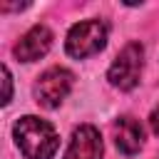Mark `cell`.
I'll return each instance as SVG.
<instances>
[{"mask_svg": "<svg viewBox=\"0 0 159 159\" xmlns=\"http://www.w3.org/2000/svg\"><path fill=\"white\" fill-rule=\"evenodd\" d=\"M65 159H102V137L92 124H82L72 132Z\"/></svg>", "mask_w": 159, "mask_h": 159, "instance_id": "cell-5", "label": "cell"}, {"mask_svg": "<svg viewBox=\"0 0 159 159\" xmlns=\"http://www.w3.org/2000/svg\"><path fill=\"white\" fill-rule=\"evenodd\" d=\"M109 37V27L104 20H82L77 25H72V30L67 32V55L84 60L89 55H97Z\"/></svg>", "mask_w": 159, "mask_h": 159, "instance_id": "cell-2", "label": "cell"}, {"mask_svg": "<svg viewBox=\"0 0 159 159\" xmlns=\"http://www.w3.org/2000/svg\"><path fill=\"white\" fill-rule=\"evenodd\" d=\"M149 124H152V129H154V134L159 137V107L152 112V117H149Z\"/></svg>", "mask_w": 159, "mask_h": 159, "instance_id": "cell-9", "label": "cell"}, {"mask_svg": "<svg viewBox=\"0 0 159 159\" xmlns=\"http://www.w3.org/2000/svg\"><path fill=\"white\" fill-rule=\"evenodd\" d=\"M52 47V32L45 27V25H35L30 27L20 42L15 45V57L22 60V62H35L40 60L42 55H47V50Z\"/></svg>", "mask_w": 159, "mask_h": 159, "instance_id": "cell-6", "label": "cell"}, {"mask_svg": "<svg viewBox=\"0 0 159 159\" xmlns=\"http://www.w3.org/2000/svg\"><path fill=\"white\" fill-rule=\"evenodd\" d=\"M72 82H75V75L65 67H50L47 72L40 75L37 84H35V97H37V104L47 107V109H55L72 89Z\"/></svg>", "mask_w": 159, "mask_h": 159, "instance_id": "cell-4", "label": "cell"}, {"mask_svg": "<svg viewBox=\"0 0 159 159\" xmlns=\"http://www.w3.org/2000/svg\"><path fill=\"white\" fill-rule=\"evenodd\" d=\"M142 67H144V47L139 42H129L124 45V50L114 57L112 67H109V82L119 89H132L137 87L139 82V75H142Z\"/></svg>", "mask_w": 159, "mask_h": 159, "instance_id": "cell-3", "label": "cell"}, {"mask_svg": "<svg viewBox=\"0 0 159 159\" xmlns=\"http://www.w3.org/2000/svg\"><path fill=\"white\" fill-rule=\"evenodd\" d=\"M114 144L127 157L137 154L144 144V127L134 117H119L114 122Z\"/></svg>", "mask_w": 159, "mask_h": 159, "instance_id": "cell-7", "label": "cell"}, {"mask_svg": "<svg viewBox=\"0 0 159 159\" xmlns=\"http://www.w3.org/2000/svg\"><path fill=\"white\" fill-rule=\"evenodd\" d=\"M2 77H5V80H2V82H5V94H2V102L7 104V102H10V94H12V82H10V70H7V67H2Z\"/></svg>", "mask_w": 159, "mask_h": 159, "instance_id": "cell-8", "label": "cell"}, {"mask_svg": "<svg viewBox=\"0 0 159 159\" xmlns=\"http://www.w3.org/2000/svg\"><path fill=\"white\" fill-rule=\"evenodd\" d=\"M12 134L25 159H52L60 147V137L55 127L32 114L20 117L12 127Z\"/></svg>", "mask_w": 159, "mask_h": 159, "instance_id": "cell-1", "label": "cell"}]
</instances>
